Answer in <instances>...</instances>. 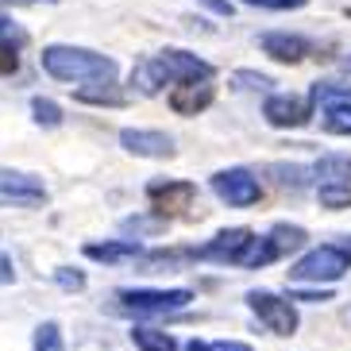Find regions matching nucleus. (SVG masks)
Wrapping results in <instances>:
<instances>
[{
    "label": "nucleus",
    "mask_w": 351,
    "mask_h": 351,
    "mask_svg": "<svg viewBox=\"0 0 351 351\" xmlns=\"http://www.w3.org/2000/svg\"><path fill=\"white\" fill-rule=\"evenodd\" d=\"M320 205L340 213V208H351V186H320Z\"/></svg>",
    "instance_id": "obj_21"
},
{
    "label": "nucleus",
    "mask_w": 351,
    "mask_h": 351,
    "mask_svg": "<svg viewBox=\"0 0 351 351\" xmlns=\"http://www.w3.org/2000/svg\"><path fill=\"white\" fill-rule=\"evenodd\" d=\"M343 16H348V20H351V8H343Z\"/></svg>",
    "instance_id": "obj_37"
},
{
    "label": "nucleus",
    "mask_w": 351,
    "mask_h": 351,
    "mask_svg": "<svg viewBox=\"0 0 351 351\" xmlns=\"http://www.w3.org/2000/svg\"><path fill=\"white\" fill-rule=\"evenodd\" d=\"M0 35H12L16 43H23V32H20V27H16V23L8 20V16H4V12H0Z\"/></svg>",
    "instance_id": "obj_33"
},
{
    "label": "nucleus",
    "mask_w": 351,
    "mask_h": 351,
    "mask_svg": "<svg viewBox=\"0 0 351 351\" xmlns=\"http://www.w3.org/2000/svg\"><path fill=\"white\" fill-rule=\"evenodd\" d=\"M186 351H217V348H213V343H205V340H189Z\"/></svg>",
    "instance_id": "obj_35"
},
{
    "label": "nucleus",
    "mask_w": 351,
    "mask_h": 351,
    "mask_svg": "<svg viewBox=\"0 0 351 351\" xmlns=\"http://www.w3.org/2000/svg\"><path fill=\"white\" fill-rule=\"evenodd\" d=\"M43 70L51 73L54 82H70V85H104V82H116V62L104 58L97 51H85V47H62L54 43L39 54Z\"/></svg>",
    "instance_id": "obj_2"
},
{
    "label": "nucleus",
    "mask_w": 351,
    "mask_h": 351,
    "mask_svg": "<svg viewBox=\"0 0 351 351\" xmlns=\"http://www.w3.org/2000/svg\"><path fill=\"white\" fill-rule=\"evenodd\" d=\"M270 174H278L282 186L301 189V186H305V174H313V170H305V166H270Z\"/></svg>",
    "instance_id": "obj_24"
},
{
    "label": "nucleus",
    "mask_w": 351,
    "mask_h": 351,
    "mask_svg": "<svg viewBox=\"0 0 351 351\" xmlns=\"http://www.w3.org/2000/svg\"><path fill=\"white\" fill-rule=\"evenodd\" d=\"M77 101H89V104H124V93H116L112 85H104V89H82Z\"/></svg>",
    "instance_id": "obj_23"
},
{
    "label": "nucleus",
    "mask_w": 351,
    "mask_h": 351,
    "mask_svg": "<svg viewBox=\"0 0 351 351\" xmlns=\"http://www.w3.org/2000/svg\"><path fill=\"white\" fill-rule=\"evenodd\" d=\"M189 82H213V66L189 51H162L132 70V85L143 97H155L162 85H189Z\"/></svg>",
    "instance_id": "obj_1"
},
{
    "label": "nucleus",
    "mask_w": 351,
    "mask_h": 351,
    "mask_svg": "<svg viewBox=\"0 0 351 351\" xmlns=\"http://www.w3.org/2000/svg\"><path fill=\"white\" fill-rule=\"evenodd\" d=\"M348 66H351V62H348Z\"/></svg>",
    "instance_id": "obj_38"
},
{
    "label": "nucleus",
    "mask_w": 351,
    "mask_h": 351,
    "mask_svg": "<svg viewBox=\"0 0 351 351\" xmlns=\"http://www.w3.org/2000/svg\"><path fill=\"white\" fill-rule=\"evenodd\" d=\"M213 193L232 208H247V205H258V197H263V186H258V178L243 166H232V170H217L213 174Z\"/></svg>",
    "instance_id": "obj_7"
},
{
    "label": "nucleus",
    "mask_w": 351,
    "mask_h": 351,
    "mask_svg": "<svg viewBox=\"0 0 351 351\" xmlns=\"http://www.w3.org/2000/svg\"><path fill=\"white\" fill-rule=\"evenodd\" d=\"M267 239L274 243V251H278V258H282V255H289V251H301V247H305L309 232H305V228H298V224H274Z\"/></svg>",
    "instance_id": "obj_17"
},
{
    "label": "nucleus",
    "mask_w": 351,
    "mask_h": 351,
    "mask_svg": "<svg viewBox=\"0 0 351 351\" xmlns=\"http://www.w3.org/2000/svg\"><path fill=\"white\" fill-rule=\"evenodd\" d=\"M247 4H258V8H270V12H293V8H305L309 0H247Z\"/></svg>",
    "instance_id": "obj_27"
},
{
    "label": "nucleus",
    "mask_w": 351,
    "mask_h": 351,
    "mask_svg": "<svg viewBox=\"0 0 351 351\" xmlns=\"http://www.w3.org/2000/svg\"><path fill=\"white\" fill-rule=\"evenodd\" d=\"M35 351H66L62 332H58V324H54V320H47V324H39V328H35Z\"/></svg>",
    "instance_id": "obj_20"
},
{
    "label": "nucleus",
    "mask_w": 351,
    "mask_h": 351,
    "mask_svg": "<svg viewBox=\"0 0 351 351\" xmlns=\"http://www.w3.org/2000/svg\"><path fill=\"white\" fill-rule=\"evenodd\" d=\"M32 112H35V120H39L43 128H58L62 124V108L54 101H43V97H35L32 101Z\"/></svg>",
    "instance_id": "obj_22"
},
{
    "label": "nucleus",
    "mask_w": 351,
    "mask_h": 351,
    "mask_svg": "<svg viewBox=\"0 0 351 351\" xmlns=\"http://www.w3.org/2000/svg\"><path fill=\"white\" fill-rule=\"evenodd\" d=\"M128 228H132V232H158V228H162V220H147V217H139V220H128Z\"/></svg>",
    "instance_id": "obj_31"
},
{
    "label": "nucleus",
    "mask_w": 351,
    "mask_h": 351,
    "mask_svg": "<svg viewBox=\"0 0 351 351\" xmlns=\"http://www.w3.org/2000/svg\"><path fill=\"white\" fill-rule=\"evenodd\" d=\"M278 258V251H274V243H270L267 236H255L247 243V251L239 255V263L236 267H247V270H258V267H267V263H274Z\"/></svg>",
    "instance_id": "obj_19"
},
{
    "label": "nucleus",
    "mask_w": 351,
    "mask_h": 351,
    "mask_svg": "<svg viewBox=\"0 0 351 351\" xmlns=\"http://www.w3.org/2000/svg\"><path fill=\"white\" fill-rule=\"evenodd\" d=\"M132 340H135V348H139V351H178V343H174V336H170V332L147 328V324H135Z\"/></svg>",
    "instance_id": "obj_18"
},
{
    "label": "nucleus",
    "mask_w": 351,
    "mask_h": 351,
    "mask_svg": "<svg viewBox=\"0 0 351 351\" xmlns=\"http://www.w3.org/2000/svg\"><path fill=\"white\" fill-rule=\"evenodd\" d=\"M263 116H267V124H274V128H301V124H309L313 104L305 101V97H293V93H274L263 104Z\"/></svg>",
    "instance_id": "obj_11"
},
{
    "label": "nucleus",
    "mask_w": 351,
    "mask_h": 351,
    "mask_svg": "<svg viewBox=\"0 0 351 351\" xmlns=\"http://www.w3.org/2000/svg\"><path fill=\"white\" fill-rule=\"evenodd\" d=\"M0 197H12V201H23V205H39V201H47V189H43V182L32 174L0 170Z\"/></svg>",
    "instance_id": "obj_13"
},
{
    "label": "nucleus",
    "mask_w": 351,
    "mask_h": 351,
    "mask_svg": "<svg viewBox=\"0 0 351 351\" xmlns=\"http://www.w3.org/2000/svg\"><path fill=\"white\" fill-rule=\"evenodd\" d=\"M236 82H243L247 89H267V85H274L267 73H247V70H239V73H236Z\"/></svg>",
    "instance_id": "obj_29"
},
{
    "label": "nucleus",
    "mask_w": 351,
    "mask_h": 351,
    "mask_svg": "<svg viewBox=\"0 0 351 351\" xmlns=\"http://www.w3.org/2000/svg\"><path fill=\"white\" fill-rule=\"evenodd\" d=\"M217 351H251V343H236V340H224V343H213Z\"/></svg>",
    "instance_id": "obj_34"
},
{
    "label": "nucleus",
    "mask_w": 351,
    "mask_h": 351,
    "mask_svg": "<svg viewBox=\"0 0 351 351\" xmlns=\"http://www.w3.org/2000/svg\"><path fill=\"white\" fill-rule=\"evenodd\" d=\"M54 278H58V286H62V289H85V274H82V270L58 267V274H54Z\"/></svg>",
    "instance_id": "obj_26"
},
{
    "label": "nucleus",
    "mask_w": 351,
    "mask_h": 351,
    "mask_svg": "<svg viewBox=\"0 0 351 351\" xmlns=\"http://www.w3.org/2000/svg\"><path fill=\"white\" fill-rule=\"evenodd\" d=\"M147 197H151V205H155L158 217H178V213H186L193 205L197 186L193 182H182V178H155L147 186Z\"/></svg>",
    "instance_id": "obj_8"
},
{
    "label": "nucleus",
    "mask_w": 351,
    "mask_h": 351,
    "mask_svg": "<svg viewBox=\"0 0 351 351\" xmlns=\"http://www.w3.org/2000/svg\"><path fill=\"white\" fill-rule=\"evenodd\" d=\"M289 301H332V289H289Z\"/></svg>",
    "instance_id": "obj_28"
},
{
    "label": "nucleus",
    "mask_w": 351,
    "mask_h": 351,
    "mask_svg": "<svg viewBox=\"0 0 351 351\" xmlns=\"http://www.w3.org/2000/svg\"><path fill=\"white\" fill-rule=\"evenodd\" d=\"M320 186H351V155H324L313 166Z\"/></svg>",
    "instance_id": "obj_16"
},
{
    "label": "nucleus",
    "mask_w": 351,
    "mask_h": 351,
    "mask_svg": "<svg viewBox=\"0 0 351 351\" xmlns=\"http://www.w3.org/2000/svg\"><path fill=\"white\" fill-rule=\"evenodd\" d=\"M4 4H54V0H4Z\"/></svg>",
    "instance_id": "obj_36"
},
{
    "label": "nucleus",
    "mask_w": 351,
    "mask_h": 351,
    "mask_svg": "<svg viewBox=\"0 0 351 351\" xmlns=\"http://www.w3.org/2000/svg\"><path fill=\"white\" fill-rule=\"evenodd\" d=\"M309 104L320 108V124L332 135H351V85L317 82L309 89Z\"/></svg>",
    "instance_id": "obj_4"
},
{
    "label": "nucleus",
    "mask_w": 351,
    "mask_h": 351,
    "mask_svg": "<svg viewBox=\"0 0 351 351\" xmlns=\"http://www.w3.org/2000/svg\"><path fill=\"white\" fill-rule=\"evenodd\" d=\"M85 255L97 258V263H124V258H139L143 255V243L135 239H112V243H89Z\"/></svg>",
    "instance_id": "obj_15"
},
{
    "label": "nucleus",
    "mask_w": 351,
    "mask_h": 351,
    "mask_svg": "<svg viewBox=\"0 0 351 351\" xmlns=\"http://www.w3.org/2000/svg\"><path fill=\"white\" fill-rule=\"evenodd\" d=\"M12 282H16V267L8 255H0V286H12Z\"/></svg>",
    "instance_id": "obj_30"
},
{
    "label": "nucleus",
    "mask_w": 351,
    "mask_h": 351,
    "mask_svg": "<svg viewBox=\"0 0 351 351\" xmlns=\"http://www.w3.org/2000/svg\"><path fill=\"white\" fill-rule=\"evenodd\" d=\"M247 305L263 324H267L274 336H293L298 332V309L289 298H278V293H267V289H251Z\"/></svg>",
    "instance_id": "obj_6"
},
{
    "label": "nucleus",
    "mask_w": 351,
    "mask_h": 351,
    "mask_svg": "<svg viewBox=\"0 0 351 351\" xmlns=\"http://www.w3.org/2000/svg\"><path fill=\"white\" fill-rule=\"evenodd\" d=\"M213 97H217V89H213L208 82L174 85V93H170V108H174L178 116H197V112H205L208 104H213Z\"/></svg>",
    "instance_id": "obj_14"
},
{
    "label": "nucleus",
    "mask_w": 351,
    "mask_h": 351,
    "mask_svg": "<svg viewBox=\"0 0 351 351\" xmlns=\"http://www.w3.org/2000/svg\"><path fill=\"white\" fill-rule=\"evenodd\" d=\"M348 270H351V263L336 243H320V247L305 251V255L289 267V282H313V286L324 282V286H332V282H340Z\"/></svg>",
    "instance_id": "obj_3"
},
{
    "label": "nucleus",
    "mask_w": 351,
    "mask_h": 351,
    "mask_svg": "<svg viewBox=\"0 0 351 351\" xmlns=\"http://www.w3.org/2000/svg\"><path fill=\"white\" fill-rule=\"evenodd\" d=\"M120 309L135 317H166V313L186 309L193 293L189 289H120Z\"/></svg>",
    "instance_id": "obj_5"
},
{
    "label": "nucleus",
    "mask_w": 351,
    "mask_h": 351,
    "mask_svg": "<svg viewBox=\"0 0 351 351\" xmlns=\"http://www.w3.org/2000/svg\"><path fill=\"white\" fill-rule=\"evenodd\" d=\"M20 70V54H16V47L12 43L0 39V77H8V73Z\"/></svg>",
    "instance_id": "obj_25"
},
{
    "label": "nucleus",
    "mask_w": 351,
    "mask_h": 351,
    "mask_svg": "<svg viewBox=\"0 0 351 351\" xmlns=\"http://www.w3.org/2000/svg\"><path fill=\"white\" fill-rule=\"evenodd\" d=\"M258 47H263V54H270L274 62H286V66L305 62V58L317 51V43H313V39L293 35V32H267L263 39H258Z\"/></svg>",
    "instance_id": "obj_10"
},
{
    "label": "nucleus",
    "mask_w": 351,
    "mask_h": 351,
    "mask_svg": "<svg viewBox=\"0 0 351 351\" xmlns=\"http://www.w3.org/2000/svg\"><path fill=\"white\" fill-rule=\"evenodd\" d=\"M120 143L124 151L139 158H174V139L166 132H147V128H124L120 132Z\"/></svg>",
    "instance_id": "obj_12"
},
{
    "label": "nucleus",
    "mask_w": 351,
    "mask_h": 351,
    "mask_svg": "<svg viewBox=\"0 0 351 351\" xmlns=\"http://www.w3.org/2000/svg\"><path fill=\"white\" fill-rule=\"evenodd\" d=\"M201 4H205L208 12H217V16H232V12H236L232 8V0H201Z\"/></svg>",
    "instance_id": "obj_32"
},
{
    "label": "nucleus",
    "mask_w": 351,
    "mask_h": 351,
    "mask_svg": "<svg viewBox=\"0 0 351 351\" xmlns=\"http://www.w3.org/2000/svg\"><path fill=\"white\" fill-rule=\"evenodd\" d=\"M251 239H255L251 228H224V232H217L208 239L205 247H197L193 258H201V263H239V255L247 251Z\"/></svg>",
    "instance_id": "obj_9"
}]
</instances>
